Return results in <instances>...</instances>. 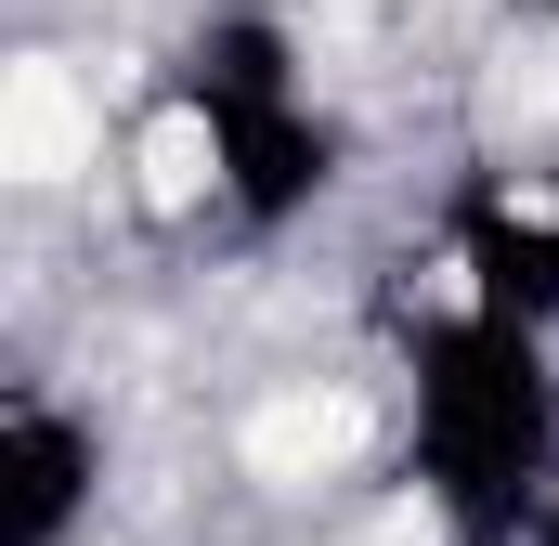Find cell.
Returning a JSON list of instances; mask_svg holds the SVG:
<instances>
[{
  "instance_id": "cell-1",
  "label": "cell",
  "mask_w": 559,
  "mask_h": 546,
  "mask_svg": "<svg viewBox=\"0 0 559 546\" xmlns=\"http://www.w3.org/2000/svg\"><path fill=\"white\" fill-rule=\"evenodd\" d=\"M559 339L455 299L404 339V482L455 546H521L559 495Z\"/></svg>"
},
{
  "instance_id": "cell-2",
  "label": "cell",
  "mask_w": 559,
  "mask_h": 546,
  "mask_svg": "<svg viewBox=\"0 0 559 546\" xmlns=\"http://www.w3.org/2000/svg\"><path fill=\"white\" fill-rule=\"evenodd\" d=\"M156 92H169V118L195 131L209 195H222L235 235L312 222V209L338 195V169H352V143H338V118H325V92H312V66H299V39H286L274 0H209V13L182 26V52H169Z\"/></svg>"
},
{
  "instance_id": "cell-3",
  "label": "cell",
  "mask_w": 559,
  "mask_h": 546,
  "mask_svg": "<svg viewBox=\"0 0 559 546\" xmlns=\"http://www.w3.org/2000/svg\"><path fill=\"white\" fill-rule=\"evenodd\" d=\"M105 508V429L66 391L0 404V546H79Z\"/></svg>"
},
{
  "instance_id": "cell-4",
  "label": "cell",
  "mask_w": 559,
  "mask_h": 546,
  "mask_svg": "<svg viewBox=\"0 0 559 546\" xmlns=\"http://www.w3.org/2000/svg\"><path fill=\"white\" fill-rule=\"evenodd\" d=\"M442 261H455V299H495L521 325L559 339V209L521 195V182H468L442 209Z\"/></svg>"
},
{
  "instance_id": "cell-5",
  "label": "cell",
  "mask_w": 559,
  "mask_h": 546,
  "mask_svg": "<svg viewBox=\"0 0 559 546\" xmlns=\"http://www.w3.org/2000/svg\"><path fill=\"white\" fill-rule=\"evenodd\" d=\"M508 13H521V26H547V39H559V0H508Z\"/></svg>"
},
{
  "instance_id": "cell-6",
  "label": "cell",
  "mask_w": 559,
  "mask_h": 546,
  "mask_svg": "<svg viewBox=\"0 0 559 546\" xmlns=\"http://www.w3.org/2000/svg\"><path fill=\"white\" fill-rule=\"evenodd\" d=\"M521 546H559V495H547V508H534V534H521Z\"/></svg>"
}]
</instances>
